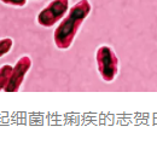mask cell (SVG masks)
Segmentation results:
<instances>
[{
  "label": "cell",
  "mask_w": 157,
  "mask_h": 144,
  "mask_svg": "<svg viewBox=\"0 0 157 144\" xmlns=\"http://www.w3.org/2000/svg\"><path fill=\"white\" fill-rule=\"evenodd\" d=\"M92 11V5L90 0H78L73 5L68 14L62 18L53 33V41L58 50H68L73 45L80 27L85 20L90 16Z\"/></svg>",
  "instance_id": "1"
},
{
  "label": "cell",
  "mask_w": 157,
  "mask_h": 144,
  "mask_svg": "<svg viewBox=\"0 0 157 144\" xmlns=\"http://www.w3.org/2000/svg\"><path fill=\"white\" fill-rule=\"evenodd\" d=\"M96 61L99 75L105 82H113L118 74V58L109 45H101L97 49Z\"/></svg>",
  "instance_id": "2"
},
{
  "label": "cell",
  "mask_w": 157,
  "mask_h": 144,
  "mask_svg": "<svg viewBox=\"0 0 157 144\" xmlns=\"http://www.w3.org/2000/svg\"><path fill=\"white\" fill-rule=\"evenodd\" d=\"M70 0H53L39 12L36 21L41 27L51 28L62 20L69 11Z\"/></svg>",
  "instance_id": "3"
},
{
  "label": "cell",
  "mask_w": 157,
  "mask_h": 144,
  "mask_svg": "<svg viewBox=\"0 0 157 144\" xmlns=\"http://www.w3.org/2000/svg\"><path fill=\"white\" fill-rule=\"evenodd\" d=\"M32 64L33 63L29 56H22L18 58V61L16 62V64L12 68L11 76L5 87L6 92H17L20 90L27 73L32 68Z\"/></svg>",
  "instance_id": "4"
},
{
  "label": "cell",
  "mask_w": 157,
  "mask_h": 144,
  "mask_svg": "<svg viewBox=\"0 0 157 144\" xmlns=\"http://www.w3.org/2000/svg\"><path fill=\"white\" fill-rule=\"evenodd\" d=\"M12 65L10 64H4L0 67V91L1 90H5L9 79L11 76V73H12Z\"/></svg>",
  "instance_id": "5"
},
{
  "label": "cell",
  "mask_w": 157,
  "mask_h": 144,
  "mask_svg": "<svg viewBox=\"0 0 157 144\" xmlns=\"http://www.w3.org/2000/svg\"><path fill=\"white\" fill-rule=\"evenodd\" d=\"M13 46V40L11 38H4L0 39V58L6 56Z\"/></svg>",
  "instance_id": "6"
},
{
  "label": "cell",
  "mask_w": 157,
  "mask_h": 144,
  "mask_svg": "<svg viewBox=\"0 0 157 144\" xmlns=\"http://www.w3.org/2000/svg\"><path fill=\"white\" fill-rule=\"evenodd\" d=\"M0 1L5 5L15 6V7H23L27 4V0H0Z\"/></svg>",
  "instance_id": "7"
}]
</instances>
